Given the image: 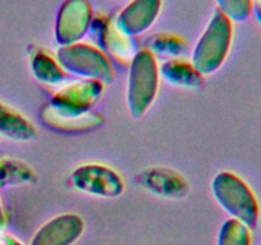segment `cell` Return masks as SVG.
<instances>
[{"mask_svg":"<svg viewBox=\"0 0 261 245\" xmlns=\"http://www.w3.org/2000/svg\"><path fill=\"white\" fill-rule=\"evenodd\" d=\"M233 37L232 20L217 9L191 54V64L201 76L213 74L228 56Z\"/></svg>","mask_w":261,"mask_h":245,"instance_id":"obj_1","label":"cell"},{"mask_svg":"<svg viewBox=\"0 0 261 245\" xmlns=\"http://www.w3.org/2000/svg\"><path fill=\"white\" fill-rule=\"evenodd\" d=\"M212 193L219 206L233 219L242 222L250 230L259 224L260 207L249 185L231 171H222L212 180Z\"/></svg>","mask_w":261,"mask_h":245,"instance_id":"obj_2","label":"cell"},{"mask_svg":"<svg viewBox=\"0 0 261 245\" xmlns=\"http://www.w3.org/2000/svg\"><path fill=\"white\" fill-rule=\"evenodd\" d=\"M154 54L148 48L137 51L130 61L126 101L130 114L140 117L152 106L160 86V69Z\"/></svg>","mask_w":261,"mask_h":245,"instance_id":"obj_3","label":"cell"},{"mask_svg":"<svg viewBox=\"0 0 261 245\" xmlns=\"http://www.w3.org/2000/svg\"><path fill=\"white\" fill-rule=\"evenodd\" d=\"M56 60L66 73L81 79H93L102 83H109L114 79V68L107 54L88 43L60 46Z\"/></svg>","mask_w":261,"mask_h":245,"instance_id":"obj_4","label":"cell"},{"mask_svg":"<svg viewBox=\"0 0 261 245\" xmlns=\"http://www.w3.org/2000/svg\"><path fill=\"white\" fill-rule=\"evenodd\" d=\"M70 183L76 190L101 198H116L125 188L120 174L102 163L78 166L71 173Z\"/></svg>","mask_w":261,"mask_h":245,"instance_id":"obj_5","label":"cell"},{"mask_svg":"<svg viewBox=\"0 0 261 245\" xmlns=\"http://www.w3.org/2000/svg\"><path fill=\"white\" fill-rule=\"evenodd\" d=\"M93 20L89 0H65L58 12L55 38L60 46L79 42L88 33Z\"/></svg>","mask_w":261,"mask_h":245,"instance_id":"obj_6","label":"cell"},{"mask_svg":"<svg viewBox=\"0 0 261 245\" xmlns=\"http://www.w3.org/2000/svg\"><path fill=\"white\" fill-rule=\"evenodd\" d=\"M135 181L149 193L162 198L180 199L188 195V180L175 170L167 167H150L137 175Z\"/></svg>","mask_w":261,"mask_h":245,"instance_id":"obj_7","label":"cell"},{"mask_svg":"<svg viewBox=\"0 0 261 245\" xmlns=\"http://www.w3.org/2000/svg\"><path fill=\"white\" fill-rule=\"evenodd\" d=\"M103 93V83L93 79L71 81L61 86L51 102L74 111H89Z\"/></svg>","mask_w":261,"mask_h":245,"instance_id":"obj_8","label":"cell"},{"mask_svg":"<svg viewBox=\"0 0 261 245\" xmlns=\"http://www.w3.org/2000/svg\"><path fill=\"white\" fill-rule=\"evenodd\" d=\"M83 230L84 222L78 214H59L38 229L31 245H73Z\"/></svg>","mask_w":261,"mask_h":245,"instance_id":"obj_9","label":"cell"},{"mask_svg":"<svg viewBox=\"0 0 261 245\" xmlns=\"http://www.w3.org/2000/svg\"><path fill=\"white\" fill-rule=\"evenodd\" d=\"M161 10V0H132L119 13L115 24L125 35L134 37L149 30Z\"/></svg>","mask_w":261,"mask_h":245,"instance_id":"obj_10","label":"cell"},{"mask_svg":"<svg viewBox=\"0 0 261 245\" xmlns=\"http://www.w3.org/2000/svg\"><path fill=\"white\" fill-rule=\"evenodd\" d=\"M42 120L47 127L65 132H84L91 130L102 124V116L89 111H74L64 109L58 105H46L42 109Z\"/></svg>","mask_w":261,"mask_h":245,"instance_id":"obj_11","label":"cell"},{"mask_svg":"<svg viewBox=\"0 0 261 245\" xmlns=\"http://www.w3.org/2000/svg\"><path fill=\"white\" fill-rule=\"evenodd\" d=\"M99 20V28L93 31L97 37V42L103 48V53L111 54L122 63L132 61L133 56L137 54L133 37L125 35L115 24V20H107L101 18Z\"/></svg>","mask_w":261,"mask_h":245,"instance_id":"obj_12","label":"cell"},{"mask_svg":"<svg viewBox=\"0 0 261 245\" xmlns=\"http://www.w3.org/2000/svg\"><path fill=\"white\" fill-rule=\"evenodd\" d=\"M160 77L172 86L181 88H199L204 77L189 61L173 58L163 61L160 66Z\"/></svg>","mask_w":261,"mask_h":245,"instance_id":"obj_13","label":"cell"},{"mask_svg":"<svg viewBox=\"0 0 261 245\" xmlns=\"http://www.w3.org/2000/svg\"><path fill=\"white\" fill-rule=\"evenodd\" d=\"M31 68H32L33 76L36 77V79L47 86L60 88L61 86L69 82V74L61 68L56 58L46 53L45 50H38L33 55Z\"/></svg>","mask_w":261,"mask_h":245,"instance_id":"obj_14","label":"cell"},{"mask_svg":"<svg viewBox=\"0 0 261 245\" xmlns=\"http://www.w3.org/2000/svg\"><path fill=\"white\" fill-rule=\"evenodd\" d=\"M0 134L13 140L27 142L37 137V130L19 112L0 105Z\"/></svg>","mask_w":261,"mask_h":245,"instance_id":"obj_15","label":"cell"},{"mask_svg":"<svg viewBox=\"0 0 261 245\" xmlns=\"http://www.w3.org/2000/svg\"><path fill=\"white\" fill-rule=\"evenodd\" d=\"M36 179V173L25 162L13 158H0L2 185H25L35 183Z\"/></svg>","mask_w":261,"mask_h":245,"instance_id":"obj_16","label":"cell"},{"mask_svg":"<svg viewBox=\"0 0 261 245\" xmlns=\"http://www.w3.org/2000/svg\"><path fill=\"white\" fill-rule=\"evenodd\" d=\"M217 245H251V232L242 222L229 218L219 230Z\"/></svg>","mask_w":261,"mask_h":245,"instance_id":"obj_17","label":"cell"},{"mask_svg":"<svg viewBox=\"0 0 261 245\" xmlns=\"http://www.w3.org/2000/svg\"><path fill=\"white\" fill-rule=\"evenodd\" d=\"M148 50L152 54L170 56L173 59L185 53L186 41L176 35L161 33V35L153 36L152 40H149V48Z\"/></svg>","mask_w":261,"mask_h":245,"instance_id":"obj_18","label":"cell"},{"mask_svg":"<svg viewBox=\"0 0 261 245\" xmlns=\"http://www.w3.org/2000/svg\"><path fill=\"white\" fill-rule=\"evenodd\" d=\"M221 10L232 22H245L251 14V0H216Z\"/></svg>","mask_w":261,"mask_h":245,"instance_id":"obj_19","label":"cell"},{"mask_svg":"<svg viewBox=\"0 0 261 245\" xmlns=\"http://www.w3.org/2000/svg\"><path fill=\"white\" fill-rule=\"evenodd\" d=\"M251 13L261 27V0H251Z\"/></svg>","mask_w":261,"mask_h":245,"instance_id":"obj_20","label":"cell"},{"mask_svg":"<svg viewBox=\"0 0 261 245\" xmlns=\"http://www.w3.org/2000/svg\"><path fill=\"white\" fill-rule=\"evenodd\" d=\"M0 245H22L12 236H0Z\"/></svg>","mask_w":261,"mask_h":245,"instance_id":"obj_21","label":"cell"}]
</instances>
